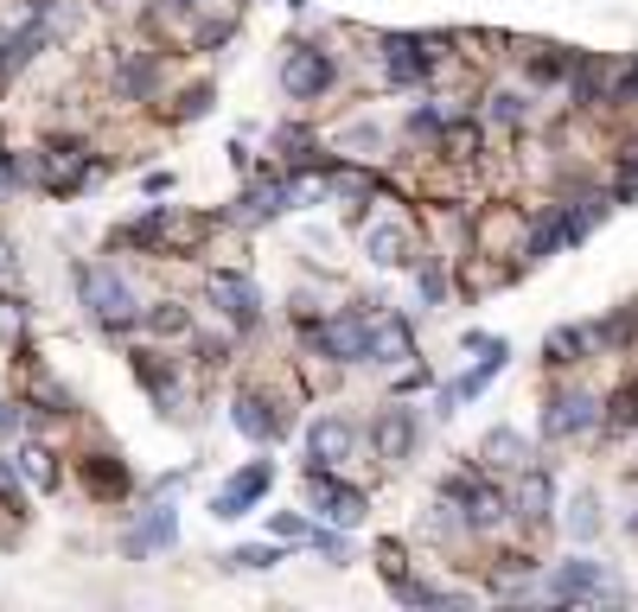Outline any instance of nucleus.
<instances>
[{
	"mask_svg": "<svg viewBox=\"0 0 638 612\" xmlns=\"http://www.w3.org/2000/svg\"><path fill=\"white\" fill-rule=\"evenodd\" d=\"M77 288H83V307L96 313L103 325H115V332H128V325H141V300H135V288L115 275V268H77Z\"/></svg>",
	"mask_w": 638,
	"mask_h": 612,
	"instance_id": "nucleus-1",
	"label": "nucleus"
},
{
	"mask_svg": "<svg viewBox=\"0 0 638 612\" xmlns=\"http://www.w3.org/2000/svg\"><path fill=\"white\" fill-rule=\"evenodd\" d=\"M306 345H313L320 358H333V363H371V320L345 313V320L306 325Z\"/></svg>",
	"mask_w": 638,
	"mask_h": 612,
	"instance_id": "nucleus-2",
	"label": "nucleus"
},
{
	"mask_svg": "<svg viewBox=\"0 0 638 612\" xmlns=\"http://www.w3.org/2000/svg\"><path fill=\"white\" fill-rule=\"evenodd\" d=\"M306 498H313V510L326 523H345V530L364 517V498L351 485H338V466H306Z\"/></svg>",
	"mask_w": 638,
	"mask_h": 612,
	"instance_id": "nucleus-3",
	"label": "nucleus"
},
{
	"mask_svg": "<svg viewBox=\"0 0 638 612\" xmlns=\"http://www.w3.org/2000/svg\"><path fill=\"white\" fill-rule=\"evenodd\" d=\"M549 600H613L619 587L606 580L601 562H562L556 575H549V587H543Z\"/></svg>",
	"mask_w": 638,
	"mask_h": 612,
	"instance_id": "nucleus-4",
	"label": "nucleus"
},
{
	"mask_svg": "<svg viewBox=\"0 0 638 612\" xmlns=\"http://www.w3.org/2000/svg\"><path fill=\"white\" fill-rule=\"evenodd\" d=\"M268 485H275V466L268 460H256V466H243L236 478H230L224 492L211 498V517H224V523H236V517H250V505L263 498Z\"/></svg>",
	"mask_w": 638,
	"mask_h": 612,
	"instance_id": "nucleus-5",
	"label": "nucleus"
},
{
	"mask_svg": "<svg viewBox=\"0 0 638 612\" xmlns=\"http://www.w3.org/2000/svg\"><path fill=\"white\" fill-rule=\"evenodd\" d=\"M281 90L288 96H320V90H333V58L326 51H313V45H301V51H288L281 58Z\"/></svg>",
	"mask_w": 638,
	"mask_h": 612,
	"instance_id": "nucleus-6",
	"label": "nucleus"
},
{
	"mask_svg": "<svg viewBox=\"0 0 638 612\" xmlns=\"http://www.w3.org/2000/svg\"><path fill=\"white\" fill-rule=\"evenodd\" d=\"M601 422V402L588 396V390H568V396L549 402V415H543V434L549 440H575V434H588Z\"/></svg>",
	"mask_w": 638,
	"mask_h": 612,
	"instance_id": "nucleus-7",
	"label": "nucleus"
},
{
	"mask_svg": "<svg viewBox=\"0 0 638 612\" xmlns=\"http://www.w3.org/2000/svg\"><path fill=\"white\" fill-rule=\"evenodd\" d=\"M351 447H358V428H351L345 415H326V422L306 428V453H313V466H345Z\"/></svg>",
	"mask_w": 638,
	"mask_h": 612,
	"instance_id": "nucleus-8",
	"label": "nucleus"
},
{
	"mask_svg": "<svg viewBox=\"0 0 638 612\" xmlns=\"http://www.w3.org/2000/svg\"><path fill=\"white\" fill-rule=\"evenodd\" d=\"M211 300L224 307V320L236 325V332H250V325L263 320V300H256V288H250L243 275H211Z\"/></svg>",
	"mask_w": 638,
	"mask_h": 612,
	"instance_id": "nucleus-9",
	"label": "nucleus"
},
{
	"mask_svg": "<svg viewBox=\"0 0 638 612\" xmlns=\"http://www.w3.org/2000/svg\"><path fill=\"white\" fill-rule=\"evenodd\" d=\"M371 447H376V460H409L415 453V415L409 408H383L371 422Z\"/></svg>",
	"mask_w": 638,
	"mask_h": 612,
	"instance_id": "nucleus-10",
	"label": "nucleus"
},
{
	"mask_svg": "<svg viewBox=\"0 0 638 612\" xmlns=\"http://www.w3.org/2000/svg\"><path fill=\"white\" fill-rule=\"evenodd\" d=\"M364 255H371L376 268H403L409 262V223H396V217L364 223Z\"/></svg>",
	"mask_w": 638,
	"mask_h": 612,
	"instance_id": "nucleus-11",
	"label": "nucleus"
},
{
	"mask_svg": "<svg viewBox=\"0 0 638 612\" xmlns=\"http://www.w3.org/2000/svg\"><path fill=\"white\" fill-rule=\"evenodd\" d=\"M549 505H556V485H549V472L543 466H530L524 472V485H518V517H524V523H549Z\"/></svg>",
	"mask_w": 638,
	"mask_h": 612,
	"instance_id": "nucleus-12",
	"label": "nucleus"
},
{
	"mask_svg": "<svg viewBox=\"0 0 638 612\" xmlns=\"http://www.w3.org/2000/svg\"><path fill=\"white\" fill-rule=\"evenodd\" d=\"M383 51H390V77H396V83H415V77L434 71V58H428L421 38H383Z\"/></svg>",
	"mask_w": 638,
	"mask_h": 612,
	"instance_id": "nucleus-13",
	"label": "nucleus"
},
{
	"mask_svg": "<svg viewBox=\"0 0 638 612\" xmlns=\"http://www.w3.org/2000/svg\"><path fill=\"white\" fill-rule=\"evenodd\" d=\"M371 363H409V325L371 313Z\"/></svg>",
	"mask_w": 638,
	"mask_h": 612,
	"instance_id": "nucleus-14",
	"label": "nucleus"
},
{
	"mask_svg": "<svg viewBox=\"0 0 638 612\" xmlns=\"http://www.w3.org/2000/svg\"><path fill=\"white\" fill-rule=\"evenodd\" d=\"M141 325H148V332H160V338H186V332H192V313L179 307V300H153V307H141Z\"/></svg>",
	"mask_w": 638,
	"mask_h": 612,
	"instance_id": "nucleus-15",
	"label": "nucleus"
},
{
	"mask_svg": "<svg viewBox=\"0 0 638 612\" xmlns=\"http://www.w3.org/2000/svg\"><path fill=\"white\" fill-rule=\"evenodd\" d=\"M498 370H504V345H486V363H479V370H466V377H460V383H453L441 402H473L491 383V377H498Z\"/></svg>",
	"mask_w": 638,
	"mask_h": 612,
	"instance_id": "nucleus-16",
	"label": "nucleus"
},
{
	"mask_svg": "<svg viewBox=\"0 0 638 612\" xmlns=\"http://www.w3.org/2000/svg\"><path fill=\"white\" fill-rule=\"evenodd\" d=\"M173 542H179V523H173V510H153L148 530L128 542V555H148V549H173Z\"/></svg>",
	"mask_w": 638,
	"mask_h": 612,
	"instance_id": "nucleus-17",
	"label": "nucleus"
},
{
	"mask_svg": "<svg viewBox=\"0 0 638 612\" xmlns=\"http://www.w3.org/2000/svg\"><path fill=\"white\" fill-rule=\"evenodd\" d=\"M236 428L250 434V440H275V428H281V422H275V415H263V396H250V390H243V396H236Z\"/></svg>",
	"mask_w": 638,
	"mask_h": 612,
	"instance_id": "nucleus-18",
	"label": "nucleus"
},
{
	"mask_svg": "<svg viewBox=\"0 0 638 612\" xmlns=\"http://www.w3.org/2000/svg\"><path fill=\"white\" fill-rule=\"evenodd\" d=\"M588 345H594V332H581V325H556V332H549V363H575Z\"/></svg>",
	"mask_w": 638,
	"mask_h": 612,
	"instance_id": "nucleus-19",
	"label": "nucleus"
},
{
	"mask_svg": "<svg viewBox=\"0 0 638 612\" xmlns=\"http://www.w3.org/2000/svg\"><path fill=\"white\" fill-rule=\"evenodd\" d=\"M601 422H606L613 434H633V428H638V383H633V390H619V396L606 402Z\"/></svg>",
	"mask_w": 638,
	"mask_h": 612,
	"instance_id": "nucleus-20",
	"label": "nucleus"
},
{
	"mask_svg": "<svg viewBox=\"0 0 638 612\" xmlns=\"http://www.w3.org/2000/svg\"><path fill=\"white\" fill-rule=\"evenodd\" d=\"M486 460H491V466H524V447H518V434H511V428L486 434Z\"/></svg>",
	"mask_w": 638,
	"mask_h": 612,
	"instance_id": "nucleus-21",
	"label": "nucleus"
},
{
	"mask_svg": "<svg viewBox=\"0 0 638 612\" xmlns=\"http://www.w3.org/2000/svg\"><path fill=\"white\" fill-rule=\"evenodd\" d=\"M20 466H26L33 485H58V466H51V453H45V447H26V453H20Z\"/></svg>",
	"mask_w": 638,
	"mask_h": 612,
	"instance_id": "nucleus-22",
	"label": "nucleus"
},
{
	"mask_svg": "<svg viewBox=\"0 0 638 612\" xmlns=\"http://www.w3.org/2000/svg\"><path fill=\"white\" fill-rule=\"evenodd\" d=\"M230 562H236V568H275V562H281V549H275V542H250V549H236Z\"/></svg>",
	"mask_w": 638,
	"mask_h": 612,
	"instance_id": "nucleus-23",
	"label": "nucleus"
},
{
	"mask_svg": "<svg viewBox=\"0 0 638 612\" xmlns=\"http://www.w3.org/2000/svg\"><path fill=\"white\" fill-rule=\"evenodd\" d=\"M491 115H498V122H524V96H518V90H498V96H491Z\"/></svg>",
	"mask_w": 638,
	"mask_h": 612,
	"instance_id": "nucleus-24",
	"label": "nucleus"
},
{
	"mask_svg": "<svg viewBox=\"0 0 638 612\" xmlns=\"http://www.w3.org/2000/svg\"><path fill=\"white\" fill-rule=\"evenodd\" d=\"M0 505L7 510H26V492H20V478H13V466L0 460Z\"/></svg>",
	"mask_w": 638,
	"mask_h": 612,
	"instance_id": "nucleus-25",
	"label": "nucleus"
},
{
	"mask_svg": "<svg viewBox=\"0 0 638 612\" xmlns=\"http://www.w3.org/2000/svg\"><path fill=\"white\" fill-rule=\"evenodd\" d=\"M441 293H448V281H441V268H434V262H428V268H421V300H428V307H434V300H441Z\"/></svg>",
	"mask_w": 638,
	"mask_h": 612,
	"instance_id": "nucleus-26",
	"label": "nucleus"
},
{
	"mask_svg": "<svg viewBox=\"0 0 638 612\" xmlns=\"http://www.w3.org/2000/svg\"><path fill=\"white\" fill-rule=\"evenodd\" d=\"M313 549H320L326 562H345V542H338L333 530H313Z\"/></svg>",
	"mask_w": 638,
	"mask_h": 612,
	"instance_id": "nucleus-27",
	"label": "nucleus"
},
{
	"mask_svg": "<svg viewBox=\"0 0 638 612\" xmlns=\"http://www.w3.org/2000/svg\"><path fill=\"white\" fill-rule=\"evenodd\" d=\"M7 422H13V415H7V402H0V434H7Z\"/></svg>",
	"mask_w": 638,
	"mask_h": 612,
	"instance_id": "nucleus-28",
	"label": "nucleus"
}]
</instances>
